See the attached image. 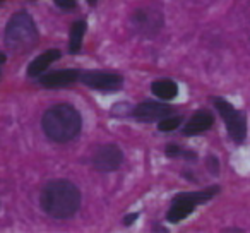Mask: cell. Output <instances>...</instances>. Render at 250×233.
Wrapping results in <instances>:
<instances>
[{
    "label": "cell",
    "mask_w": 250,
    "mask_h": 233,
    "mask_svg": "<svg viewBox=\"0 0 250 233\" xmlns=\"http://www.w3.org/2000/svg\"><path fill=\"white\" fill-rule=\"evenodd\" d=\"M81 206V192L69 180H53L42 192V208L57 219L70 218Z\"/></svg>",
    "instance_id": "cell-1"
},
{
    "label": "cell",
    "mask_w": 250,
    "mask_h": 233,
    "mask_svg": "<svg viewBox=\"0 0 250 233\" xmlns=\"http://www.w3.org/2000/svg\"><path fill=\"white\" fill-rule=\"evenodd\" d=\"M45 134L55 143L72 141L83 127L79 111L70 105H55L45 111L42 120Z\"/></svg>",
    "instance_id": "cell-2"
},
{
    "label": "cell",
    "mask_w": 250,
    "mask_h": 233,
    "mask_svg": "<svg viewBox=\"0 0 250 233\" xmlns=\"http://www.w3.org/2000/svg\"><path fill=\"white\" fill-rule=\"evenodd\" d=\"M219 192V187H208L204 191L197 192H182L177 194L171 201V206L167 212V219L170 223H178L182 219H185L188 214H192V211L195 209V206L202 204V202L209 201L211 197H214Z\"/></svg>",
    "instance_id": "cell-3"
},
{
    "label": "cell",
    "mask_w": 250,
    "mask_h": 233,
    "mask_svg": "<svg viewBox=\"0 0 250 233\" xmlns=\"http://www.w3.org/2000/svg\"><path fill=\"white\" fill-rule=\"evenodd\" d=\"M38 36L36 31L35 21L29 18V14L26 12H18L14 18L9 21L7 29H5V40H7L9 46H24L28 43L35 42V38Z\"/></svg>",
    "instance_id": "cell-4"
},
{
    "label": "cell",
    "mask_w": 250,
    "mask_h": 233,
    "mask_svg": "<svg viewBox=\"0 0 250 233\" xmlns=\"http://www.w3.org/2000/svg\"><path fill=\"white\" fill-rule=\"evenodd\" d=\"M214 106L219 111V115L223 117V120H225L226 127H228V132L233 137V141L238 144L243 143V139L247 136V124L245 119H243V115L231 103H228L223 98H214Z\"/></svg>",
    "instance_id": "cell-5"
},
{
    "label": "cell",
    "mask_w": 250,
    "mask_h": 233,
    "mask_svg": "<svg viewBox=\"0 0 250 233\" xmlns=\"http://www.w3.org/2000/svg\"><path fill=\"white\" fill-rule=\"evenodd\" d=\"M122 160H124V154H122L120 148L115 146V144H106V146H101L96 151L93 158V165L98 171L108 173V171L117 170L122 165Z\"/></svg>",
    "instance_id": "cell-6"
},
{
    "label": "cell",
    "mask_w": 250,
    "mask_h": 233,
    "mask_svg": "<svg viewBox=\"0 0 250 233\" xmlns=\"http://www.w3.org/2000/svg\"><path fill=\"white\" fill-rule=\"evenodd\" d=\"M81 81L98 91H118L124 83L118 74L111 72H86L81 76Z\"/></svg>",
    "instance_id": "cell-7"
},
{
    "label": "cell",
    "mask_w": 250,
    "mask_h": 233,
    "mask_svg": "<svg viewBox=\"0 0 250 233\" xmlns=\"http://www.w3.org/2000/svg\"><path fill=\"white\" fill-rule=\"evenodd\" d=\"M173 108L158 101H144L134 108V117L141 122H156L165 117H170Z\"/></svg>",
    "instance_id": "cell-8"
},
{
    "label": "cell",
    "mask_w": 250,
    "mask_h": 233,
    "mask_svg": "<svg viewBox=\"0 0 250 233\" xmlns=\"http://www.w3.org/2000/svg\"><path fill=\"white\" fill-rule=\"evenodd\" d=\"M79 77H81L79 70L63 69V70H55V72L46 74V76H43L42 79H40V83L45 87H63V86H69V84L76 83Z\"/></svg>",
    "instance_id": "cell-9"
},
{
    "label": "cell",
    "mask_w": 250,
    "mask_h": 233,
    "mask_svg": "<svg viewBox=\"0 0 250 233\" xmlns=\"http://www.w3.org/2000/svg\"><path fill=\"white\" fill-rule=\"evenodd\" d=\"M212 115L209 111H197L195 115H192L190 120L185 124L184 127V134L185 136H197L201 132H206L212 127Z\"/></svg>",
    "instance_id": "cell-10"
},
{
    "label": "cell",
    "mask_w": 250,
    "mask_h": 233,
    "mask_svg": "<svg viewBox=\"0 0 250 233\" xmlns=\"http://www.w3.org/2000/svg\"><path fill=\"white\" fill-rule=\"evenodd\" d=\"M60 55H62V53H60L59 50H48V52L42 53V55L36 57V59L29 64L28 76L29 77H36V76H40L42 72H45V70L48 69V67L52 65L55 60L60 59Z\"/></svg>",
    "instance_id": "cell-11"
},
{
    "label": "cell",
    "mask_w": 250,
    "mask_h": 233,
    "mask_svg": "<svg viewBox=\"0 0 250 233\" xmlns=\"http://www.w3.org/2000/svg\"><path fill=\"white\" fill-rule=\"evenodd\" d=\"M151 91L160 100H173L178 94V86L171 79H158L151 84Z\"/></svg>",
    "instance_id": "cell-12"
},
{
    "label": "cell",
    "mask_w": 250,
    "mask_h": 233,
    "mask_svg": "<svg viewBox=\"0 0 250 233\" xmlns=\"http://www.w3.org/2000/svg\"><path fill=\"white\" fill-rule=\"evenodd\" d=\"M84 33H86V22L84 21L74 22L72 28H70V43H69L70 53H77L81 50Z\"/></svg>",
    "instance_id": "cell-13"
},
{
    "label": "cell",
    "mask_w": 250,
    "mask_h": 233,
    "mask_svg": "<svg viewBox=\"0 0 250 233\" xmlns=\"http://www.w3.org/2000/svg\"><path fill=\"white\" fill-rule=\"evenodd\" d=\"M182 124V117H165V119L160 120V130L161 132H171V130L178 129Z\"/></svg>",
    "instance_id": "cell-14"
},
{
    "label": "cell",
    "mask_w": 250,
    "mask_h": 233,
    "mask_svg": "<svg viewBox=\"0 0 250 233\" xmlns=\"http://www.w3.org/2000/svg\"><path fill=\"white\" fill-rule=\"evenodd\" d=\"M53 2H55V5H59L60 9H65V11L76 7V0H53Z\"/></svg>",
    "instance_id": "cell-15"
},
{
    "label": "cell",
    "mask_w": 250,
    "mask_h": 233,
    "mask_svg": "<svg viewBox=\"0 0 250 233\" xmlns=\"http://www.w3.org/2000/svg\"><path fill=\"white\" fill-rule=\"evenodd\" d=\"M208 170L211 171V173H218V160H216L214 156H208Z\"/></svg>",
    "instance_id": "cell-16"
},
{
    "label": "cell",
    "mask_w": 250,
    "mask_h": 233,
    "mask_svg": "<svg viewBox=\"0 0 250 233\" xmlns=\"http://www.w3.org/2000/svg\"><path fill=\"white\" fill-rule=\"evenodd\" d=\"M180 151H182V148L175 146V144H168V146H167V154H168V156H171V158L180 156Z\"/></svg>",
    "instance_id": "cell-17"
},
{
    "label": "cell",
    "mask_w": 250,
    "mask_h": 233,
    "mask_svg": "<svg viewBox=\"0 0 250 233\" xmlns=\"http://www.w3.org/2000/svg\"><path fill=\"white\" fill-rule=\"evenodd\" d=\"M137 218V214H130V216H125V219H124V223L125 225H132L134 223V219Z\"/></svg>",
    "instance_id": "cell-18"
},
{
    "label": "cell",
    "mask_w": 250,
    "mask_h": 233,
    "mask_svg": "<svg viewBox=\"0 0 250 233\" xmlns=\"http://www.w3.org/2000/svg\"><path fill=\"white\" fill-rule=\"evenodd\" d=\"M5 62V55L2 52H0V64H4Z\"/></svg>",
    "instance_id": "cell-19"
},
{
    "label": "cell",
    "mask_w": 250,
    "mask_h": 233,
    "mask_svg": "<svg viewBox=\"0 0 250 233\" xmlns=\"http://www.w3.org/2000/svg\"><path fill=\"white\" fill-rule=\"evenodd\" d=\"M87 2H89L91 5H94V4H96V2H98V0H87Z\"/></svg>",
    "instance_id": "cell-20"
},
{
    "label": "cell",
    "mask_w": 250,
    "mask_h": 233,
    "mask_svg": "<svg viewBox=\"0 0 250 233\" xmlns=\"http://www.w3.org/2000/svg\"><path fill=\"white\" fill-rule=\"evenodd\" d=\"M0 2H2V0H0Z\"/></svg>",
    "instance_id": "cell-21"
}]
</instances>
